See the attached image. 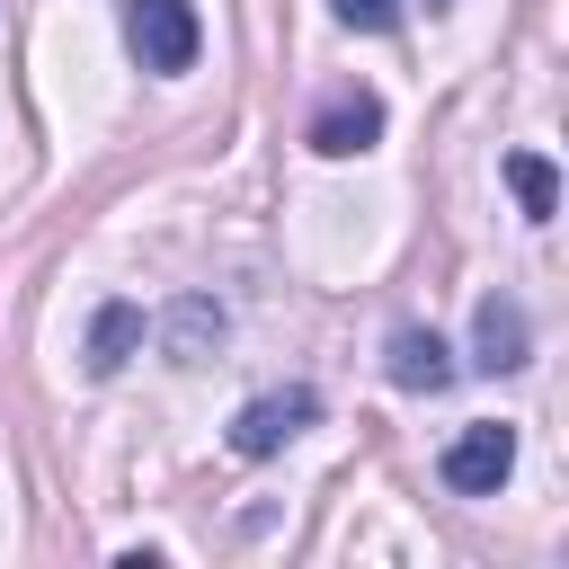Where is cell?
<instances>
[{
    "instance_id": "cell-6",
    "label": "cell",
    "mask_w": 569,
    "mask_h": 569,
    "mask_svg": "<svg viewBox=\"0 0 569 569\" xmlns=\"http://www.w3.org/2000/svg\"><path fill=\"white\" fill-rule=\"evenodd\" d=\"M373 133H382V98H365V89H356V98H338V107H329V116L311 124V151L347 160V151H365Z\"/></svg>"
},
{
    "instance_id": "cell-9",
    "label": "cell",
    "mask_w": 569,
    "mask_h": 569,
    "mask_svg": "<svg viewBox=\"0 0 569 569\" xmlns=\"http://www.w3.org/2000/svg\"><path fill=\"white\" fill-rule=\"evenodd\" d=\"M507 187L525 196V213H533V222H551V213H560V178H551V160H542V151H507Z\"/></svg>"
},
{
    "instance_id": "cell-7",
    "label": "cell",
    "mask_w": 569,
    "mask_h": 569,
    "mask_svg": "<svg viewBox=\"0 0 569 569\" xmlns=\"http://www.w3.org/2000/svg\"><path fill=\"white\" fill-rule=\"evenodd\" d=\"M222 347V311H213V293H178L169 302V356L178 365H204Z\"/></svg>"
},
{
    "instance_id": "cell-8",
    "label": "cell",
    "mask_w": 569,
    "mask_h": 569,
    "mask_svg": "<svg viewBox=\"0 0 569 569\" xmlns=\"http://www.w3.org/2000/svg\"><path fill=\"white\" fill-rule=\"evenodd\" d=\"M133 338H142V311H133V302H107V311L89 320V373H116V365L133 356Z\"/></svg>"
},
{
    "instance_id": "cell-10",
    "label": "cell",
    "mask_w": 569,
    "mask_h": 569,
    "mask_svg": "<svg viewBox=\"0 0 569 569\" xmlns=\"http://www.w3.org/2000/svg\"><path fill=\"white\" fill-rule=\"evenodd\" d=\"M338 27H365V36H382V27H400V0H338Z\"/></svg>"
},
{
    "instance_id": "cell-2",
    "label": "cell",
    "mask_w": 569,
    "mask_h": 569,
    "mask_svg": "<svg viewBox=\"0 0 569 569\" xmlns=\"http://www.w3.org/2000/svg\"><path fill=\"white\" fill-rule=\"evenodd\" d=\"M436 471H445V489H462V498H498V480L516 471V427H498V418H489V427H462Z\"/></svg>"
},
{
    "instance_id": "cell-3",
    "label": "cell",
    "mask_w": 569,
    "mask_h": 569,
    "mask_svg": "<svg viewBox=\"0 0 569 569\" xmlns=\"http://www.w3.org/2000/svg\"><path fill=\"white\" fill-rule=\"evenodd\" d=\"M311 418H320V400H311L302 382H293V391H267V400H249V409L231 418V453H249V462H258V453H284Z\"/></svg>"
},
{
    "instance_id": "cell-4",
    "label": "cell",
    "mask_w": 569,
    "mask_h": 569,
    "mask_svg": "<svg viewBox=\"0 0 569 569\" xmlns=\"http://www.w3.org/2000/svg\"><path fill=\"white\" fill-rule=\"evenodd\" d=\"M525 356H533L525 311H516L507 293H489V302H480V320H471V365H480V373H516Z\"/></svg>"
},
{
    "instance_id": "cell-1",
    "label": "cell",
    "mask_w": 569,
    "mask_h": 569,
    "mask_svg": "<svg viewBox=\"0 0 569 569\" xmlns=\"http://www.w3.org/2000/svg\"><path fill=\"white\" fill-rule=\"evenodd\" d=\"M124 36H133L142 71H187L196 44H204V27H196L187 0H133V9H124Z\"/></svg>"
},
{
    "instance_id": "cell-5",
    "label": "cell",
    "mask_w": 569,
    "mask_h": 569,
    "mask_svg": "<svg viewBox=\"0 0 569 569\" xmlns=\"http://www.w3.org/2000/svg\"><path fill=\"white\" fill-rule=\"evenodd\" d=\"M391 382L400 391H445L453 382V347L436 329H391Z\"/></svg>"
}]
</instances>
